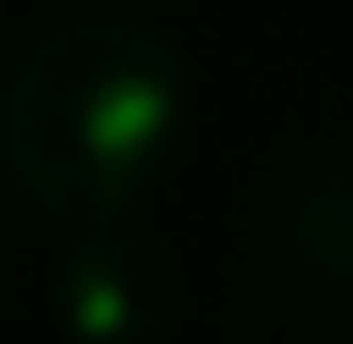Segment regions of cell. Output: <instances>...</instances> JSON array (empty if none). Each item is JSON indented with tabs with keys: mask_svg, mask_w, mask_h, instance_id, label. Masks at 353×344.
<instances>
[{
	"mask_svg": "<svg viewBox=\"0 0 353 344\" xmlns=\"http://www.w3.org/2000/svg\"><path fill=\"white\" fill-rule=\"evenodd\" d=\"M181 131V58L123 17L41 33L0 83V164L66 230L148 197Z\"/></svg>",
	"mask_w": 353,
	"mask_h": 344,
	"instance_id": "cell-1",
	"label": "cell"
},
{
	"mask_svg": "<svg viewBox=\"0 0 353 344\" xmlns=\"http://www.w3.org/2000/svg\"><path fill=\"white\" fill-rule=\"evenodd\" d=\"M50 303H58L66 344H157L181 312V262L165 238L132 230L123 213L83 222L58 255Z\"/></svg>",
	"mask_w": 353,
	"mask_h": 344,
	"instance_id": "cell-2",
	"label": "cell"
},
{
	"mask_svg": "<svg viewBox=\"0 0 353 344\" xmlns=\"http://www.w3.org/2000/svg\"><path fill=\"white\" fill-rule=\"evenodd\" d=\"M288 246L312 262L321 279L353 287V164H329L296 189V213H288Z\"/></svg>",
	"mask_w": 353,
	"mask_h": 344,
	"instance_id": "cell-3",
	"label": "cell"
}]
</instances>
